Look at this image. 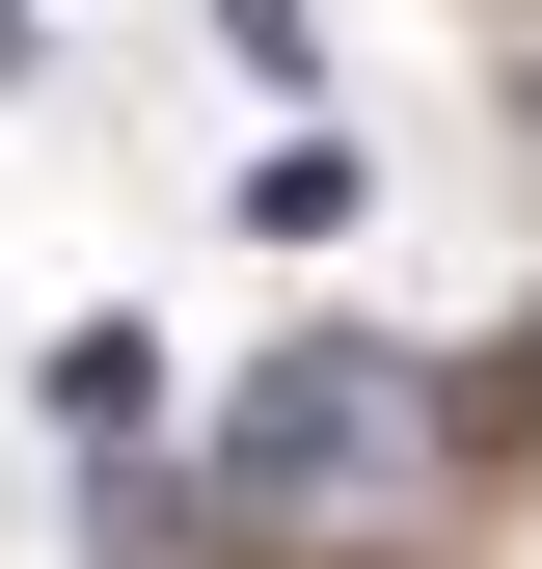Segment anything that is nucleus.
<instances>
[{"mask_svg": "<svg viewBox=\"0 0 542 569\" xmlns=\"http://www.w3.org/2000/svg\"><path fill=\"white\" fill-rule=\"evenodd\" d=\"M218 488H244L271 542H380L406 488H434V380H406V352H353V326L271 352V380L218 407Z\"/></svg>", "mask_w": 542, "mask_h": 569, "instance_id": "1", "label": "nucleus"}, {"mask_svg": "<svg viewBox=\"0 0 542 569\" xmlns=\"http://www.w3.org/2000/svg\"><path fill=\"white\" fill-rule=\"evenodd\" d=\"M0 82H28V0H0Z\"/></svg>", "mask_w": 542, "mask_h": 569, "instance_id": "3", "label": "nucleus"}, {"mask_svg": "<svg viewBox=\"0 0 542 569\" xmlns=\"http://www.w3.org/2000/svg\"><path fill=\"white\" fill-rule=\"evenodd\" d=\"M218 54H244V82H299V54H325V28H299V0H218Z\"/></svg>", "mask_w": 542, "mask_h": 569, "instance_id": "2", "label": "nucleus"}]
</instances>
